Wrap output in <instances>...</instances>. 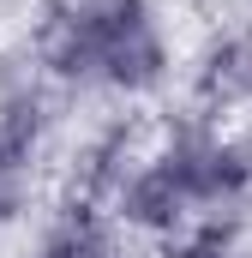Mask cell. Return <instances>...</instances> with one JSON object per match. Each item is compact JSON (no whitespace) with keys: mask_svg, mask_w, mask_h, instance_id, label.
I'll return each instance as SVG.
<instances>
[]
</instances>
